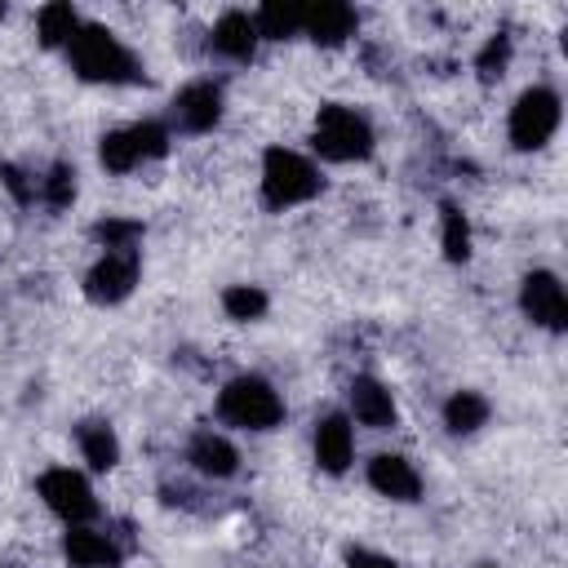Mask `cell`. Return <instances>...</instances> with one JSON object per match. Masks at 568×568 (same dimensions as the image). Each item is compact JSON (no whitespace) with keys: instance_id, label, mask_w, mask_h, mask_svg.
<instances>
[{"instance_id":"cell-14","label":"cell","mask_w":568,"mask_h":568,"mask_svg":"<svg viewBox=\"0 0 568 568\" xmlns=\"http://www.w3.org/2000/svg\"><path fill=\"white\" fill-rule=\"evenodd\" d=\"M186 462L204 479H231L240 470V448L222 430H195L186 444Z\"/></svg>"},{"instance_id":"cell-26","label":"cell","mask_w":568,"mask_h":568,"mask_svg":"<svg viewBox=\"0 0 568 568\" xmlns=\"http://www.w3.org/2000/svg\"><path fill=\"white\" fill-rule=\"evenodd\" d=\"M129 133H133V146L142 151V160H160V155H169L173 129H169L164 120H138V124H129Z\"/></svg>"},{"instance_id":"cell-12","label":"cell","mask_w":568,"mask_h":568,"mask_svg":"<svg viewBox=\"0 0 568 568\" xmlns=\"http://www.w3.org/2000/svg\"><path fill=\"white\" fill-rule=\"evenodd\" d=\"M359 27V13L342 0H315V4H302V36H311L315 44L333 49V44H346Z\"/></svg>"},{"instance_id":"cell-6","label":"cell","mask_w":568,"mask_h":568,"mask_svg":"<svg viewBox=\"0 0 568 568\" xmlns=\"http://www.w3.org/2000/svg\"><path fill=\"white\" fill-rule=\"evenodd\" d=\"M36 493H40V501H44L67 528H75V524H93V519H98L93 484H89L80 470H71V466H49V470L36 479Z\"/></svg>"},{"instance_id":"cell-27","label":"cell","mask_w":568,"mask_h":568,"mask_svg":"<svg viewBox=\"0 0 568 568\" xmlns=\"http://www.w3.org/2000/svg\"><path fill=\"white\" fill-rule=\"evenodd\" d=\"M506 67H510V36H488L484 49H479V58H475V71L484 80H501Z\"/></svg>"},{"instance_id":"cell-11","label":"cell","mask_w":568,"mask_h":568,"mask_svg":"<svg viewBox=\"0 0 568 568\" xmlns=\"http://www.w3.org/2000/svg\"><path fill=\"white\" fill-rule=\"evenodd\" d=\"M62 555L71 568H120L124 546L115 532L93 528V524H75L62 532Z\"/></svg>"},{"instance_id":"cell-1","label":"cell","mask_w":568,"mask_h":568,"mask_svg":"<svg viewBox=\"0 0 568 568\" xmlns=\"http://www.w3.org/2000/svg\"><path fill=\"white\" fill-rule=\"evenodd\" d=\"M67 62L84 84H142V62L133 49L102 22H80L75 40L67 44Z\"/></svg>"},{"instance_id":"cell-2","label":"cell","mask_w":568,"mask_h":568,"mask_svg":"<svg viewBox=\"0 0 568 568\" xmlns=\"http://www.w3.org/2000/svg\"><path fill=\"white\" fill-rule=\"evenodd\" d=\"M320 186H324V178H320V169L302 151L266 146V155H262V204L266 209H275V213L297 209V204L315 200Z\"/></svg>"},{"instance_id":"cell-30","label":"cell","mask_w":568,"mask_h":568,"mask_svg":"<svg viewBox=\"0 0 568 568\" xmlns=\"http://www.w3.org/2000/svg\"><path fill=\"white\" fill-rule=\"evenodd\" d=\"M479 568H493V564H479Z\"/></svg>"},{"instance_id":"cell-23","label":"cell","mask_w":568,"mask_h":568,"mask_svg":"<svg viewBox=\"0 0 568 568\" xmlns=\"http://www.w3.org/2000/svg\"><path fill=\"white\" fill-rule=\"evenodd\" d=\"M266 306H271V297H266L257 284H226V288H222V311H226L231 320H240V324L262 320Z\"/></svg>"},{"instance_id":"cell-20","label":"cell","mask_w":568,"mask_h":568,"mask_svg":"<svg viewBox=\"0 0 568 568\" xmlns=\"http://www.w3.org/2000/svg\"><path fill=\"white\" fill-rule=\"evenodd\" d=\"M98 164H102L106 173L124 178V173L142 169L146 160H142V151L133 146V133H129V129H106V133L98 138Z\"/></svg>"},{"instance_id":"cell-22","label":"cell","mask_w":568,"mask_h":568,"mask_svg":"<svg viewBox=\"0 0 568 568\" xmlns=\"http://www.w3.org/2000/svg\"><path fill=\"white\" fill-rule=\"evenodd\" d=\"M439 248L448 262H466L470 257V222L457 204H444L439 209Z\"/></svg>"},{"instance_id":"cell-4","label":"cell","mask_w":568,"mask_h":568,"mask_svg":"<svg viewBox=\"0 0 568 568\" xmlns=\"http://www.w3.org/2000/svg\"><path fill=\"white\" fill-rule=\"evenodd\" d=\"M311 146H315L324 160H333V164L368 160V155H373V124H368L355 106L328 102V106H320V115H315Z\"/></svg>"},{"instance_id":"cell-28","label":"cell","mask_w":568,"mask_h":568,"mask_svg":"<svg viewBox=\"0 0 568 568\" xmlns=\"http://www.w3.org/2000/svg\"><path fill=\"white\" fill-rule=\"evenodd\" d=\"M346 568H395V559H386V555H377V550H351L346 555Z\"/></svg>"},{"instance_id":"cell-19","label":"cell","mask_w":568,"mask_h":568,"mask_svg":"<svg viewBox=\"0 0 568 568\" xmlns=\"http://www.w3.org/2000/svg\"><path fill=\"white\" fill-rule=\"evenodd\" d=\"M75 31H80V13L71 4H62V0H53V4H44L36 13V36H40L44 49H67L75 40Z\"/></svg>"},{"instance_id":"cell-10","label":"cell","mask_w":568,"mask_h":568,"mask_svg":"<svg viewBox=\"0 0 568 568\" xmlns=\"http://www.w3.org/2000/svg\"><path fill=\"white\" fill-rule=\"evenodd\" d=\"M311 453L324 475H346L355 462V426L346 413H324L311 430Z\"/></svg>"},{"instance_id":"cell-16","label":"cell","mask_w":568,"mask_h":568,"mask_svg":"<svg viewBox=\"0 0 568 568\" xmlns=\"http://www.w3.org/2000/svg\"><path fill=\"white\" fill-rule=\"evenodd\" d=\"M209 49L226 62H248L257 53V27H253V13L244 9H226L213 31H209Z\"/></svg>"},{"instance_id":"cell-18","label":"cell","mask_w":568,"mask_h":568,"mask_svg":"<svg viewBox=\"0 0 568 568\" xmlns=\"http://www.w3.org/2000/svg\"><path fill=\"white\" fill-rule=\"evenodd\" d=\"M488 399L479 395V390H453L448 399H444V426L453 430V435H475L484 422H488Z\"/></svg>"},{"instance_id":"cell-29","label":"cell","mask_w":568,"mask_h":568,"mask_svg":"<svg viewBox=\"0 0 568 568\" xmlns=\"http://www.w3.org/2000/svg\"><path fill=\"white\" fill-rule=\"evenodd\" d=\"M0 22H4V4H0Z\"/></svg>"},{"instance_id":"cell-9","label":"cell","mask_w":568,"mask_h":568,"mask_svg":"<svg viewBox=\"0 0 568 568\" xmlns=\"http://www.w3.org/2000/svg\"><path fill=\"white\" fill-rule=\"evenodd\" d=\"M519 311H524L537 328L564 333V324H568V293H564L559 275H555V271H528V275L519 280Z\"/></svg>"},{"instance_id":"cell-5","label":"cell","mask_w":568,"mask_h":568,"mask_svg":"<svg viewBox=\"0 0 568 568\" xmlns=\"http://www.w3.org/2000/svg\"><path fill=\"white\" fill-rule=\"evenodd\" d=\"M559 115H564L559 93H555L550 84H532V89H524V93L515 98L510 120H506V133H510V142H515L519 151H541V146L555 138Z\"/></svg>"},{"instance_id":"cell-25","label":"cell","mask_w":568,"mask_h":568,"mask_svg":"<svg viewBox=\"0 0 568 568\" xmlns=\"http://www.w3.org/2000/svg\"><path fill=\"white\" fill-rule=\"evenodd\" d=\"M40 200H44L49 209H67V204L75 200V169H71L67 160H58V164L40 178Z\"/></svg>"},{"instance_id":"cell-21","label":"cell","mask_w":568,"mask_h":568,"mask_svg":"<svg viewBox=\"0 0 568 568\" xmlns=\"http://www.w3.org/2000/svg\"><path fill=\"white\" fill-rule=\"evenodd\" d=\"M253 27H257V40H293V36H302V4L271 0L253 13Z\"/></svg>"},{"instance_id":"cell-8","label":"cell","mask_w":568,"mask_h":568,"mask_svg":"<svg viewBox=\"0 0 568 568\" xmlns=\"http://www.w3.org/2000/svg\"><path fill=\"white\" fill-rule=\"evenodd\" d=\"M222 111H226V98L213 80H191L173 93L169 102V124L178 133H213L222 124Z\"/></svg>"},{"instance_id":"cell-17","label":"cell","mask_w":568,"mask_h":568,"mask_svg":"<svg viewBox=\"0 0 568 568\" xmlns=\"http://www.w3.org/2000/svg\"><path fill=\"white\" fill-rule=\"evenodd\" d=\"M75 444H80V457L89 462V470H115L120 435L111 430V422H80L75 426Z\"/></svg>"},{"instance_id":"cell-3","label":"cell","mask_w":568,"mask_h":568,"mask_svg":"<svg viewBox=\"0 0 568 568\" xmlns=\"http://www.w3.org/2000/svg\"><path fill=\"white\" fill-rule=\"evenodd\" d=\"M217 417L235 430H275L284 422V395L266 377L240 373L217 390Z\"/></svg>"},{"instance_id":"cell-13","label":"cell","mask_w":568,"mask_h":568,"mask_svg":"<svg viewBox=\"0 0 568 568\" xmlns=\"http://www.w3.org/2000/svg\"><path fill=\"white\" fill-rule=\"evenodd\" d=\"M346 404H351V417L368 430H390L399 422V408H395V395L390 386H382L377 377H351L346 386Z\"/></svg>"},{"instance_id":"cell-24","label":"cell","mask_w":568,"mask_h":568,"mask_svg":"<svg viewBox=\"0 0 568 568\" xmlns=\"http://www.w3.org/2000/svg\"><path fill=\"white\" fill-rule=\"evenodd\" d=\"M93 240H98L102 253L106 248H138L142 222H133V217H102V222H93Z\"/></svg>"},{"instance_id":"cell-7","label":"cell","mask_w":568,"mask_h":568,"mask_svg":"<svg viewBox=\"0 0 568 568\" xmlns=\"http://www.w3.org/2000/svg\"><path fill=\"white\" fill-rule=\"evenodd\" d=\"M142 275V248H106L89 271H84V297L93 306H120Z\"/></svg>"},{"instance_id":"cell-15","label":"cell","mask_w":568,"mask_h":568,"mask_svg":"<svg viewBox=\"0 0 568 568\" xmlns=\"http://www.w3.org/2000/svg\"><path fill=\"white\" fill-rule=\"evenodd\" d=\"M368 488L390 497V501H417L422 493V475L404 453H377L368 462Z\"/></svg>"}]
</instances>
